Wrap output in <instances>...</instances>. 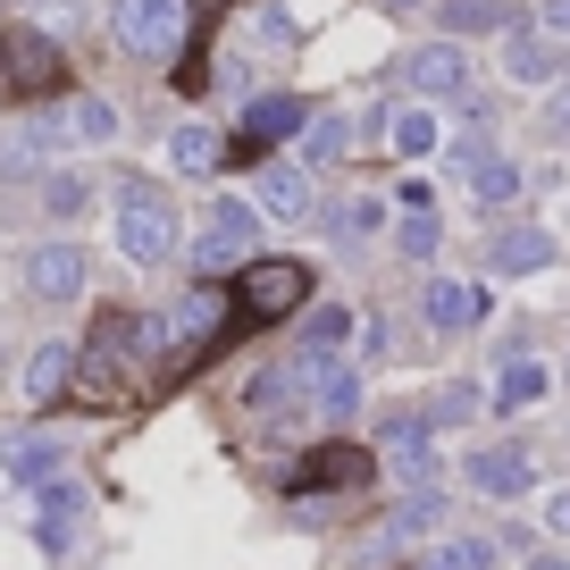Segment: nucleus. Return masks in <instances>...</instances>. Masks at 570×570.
<instances>
[{
    "mask_svg": "<svg viewBox=\"0 0 570 570\" xmlns=\"http://www.w3.org/2000/svg\"><path fill=\"white\" fill-rule=\"evenodd\" d=\"M101 142H118V109L101 101V92H76V101L42 109V118L18 126V151L35 160V151H101Z\"/></svg>",
    "mask_w": 570,
    "mask_h": 570,
    "instance_id": "obj_1",
    "label": "nucleus"
},
{
    "mask_svg": "<svg viewBox=\"0 0 570 570\" xmlns=\"http://www.w3.org/2000/svg\"><path fill=\"white\" fill-rule=\"evenodd\" d=\"M118 252H126L135 268L177 261V210H168L142 177H118Z\"/></svg>",
    "mask_w": 570,
    "mask_h": 570,
    "instance_id": "obj_2",
    "label": "nucleus"
},
{
    "mask_svg": "<svg viewBox=\"0 0 570 570\" xmlns=\"http://www.w3.org/2000/svg\"><path fill=\"white\" fill-rule=\"evenodd\" d=\"M109 35L135 59H168L185 42V0H118V9H109Z\"/></svg>",
    "mask_w": 570,
    "mask_h": 570,
    "instance_id": "obj_3",
    "label": "nucleus"
},
{
    "mask_svg": "<svg viewBox=\"0 0 570 570\" xmlns=\"http://www.w3.org/2000/svg\"><path fill=\"white\" fill-rule=\"evenodd\" d=\"M0 85L26 92V101H35V92H59V85H68V59H59V42L35 35V26H9V35H0Z\"/></svg>",
    "mask_w": 570,
    "mask_h": 570,
    "instance_id": "obj_4",
    "label": "nucleus"
},
{
    "mask_svg": "<svg viewBox=\"0 0 570 570\" xmlns=\"http://www.w3.org/2000/svg\"><path fill=\"white\" fill-rule=\"evenodd\" d=\"M235 303L252 311V320H285V311L311 303V268L303 261H244V277H235Z\"/></svg>",
    "mask_w": 570,
    "mask_h": 570,
    "instance_id": "obj_5",
    "label": "nucleus"
},
{
    "mask_svg": "<svg viewBox=\"0 0 570 570\" xmlns=\"http://www.w3.org/2000/svg\"><path fill=\"white\" fill-rule=\"evenodd\" d=\"M252 244H261V210H252V202H235V194H218L210 210H202L194 261H202V268H227V261H244Z\"/></svg>",
    "mask_w": 570,
    "mask_h": 570,
    "instance_id": "obj_6",
    "label": "nucleus"
},
{
    "mask_svg": "<svg viewBox=\"0 0 570 570\" xmlns=\"http://www.w3.org/2000/svg\"><path fill=\"white\" fill-rule=\"evenodd\" d=\"M403 92L411 101H453V92H470V51L462 42H428V51H403Z\"/></svg>",
    "mask_w": 570,
    "mask_h": 570,
    "instance_id": "obj_7",
    "label": "nucleus"
},
{
    "mask_svg": "<svg viewBox=\"0 0 570 570\" xmlns=\"http://www.w3.org/2000/svg\"><path fill=\"white\" fill-rule=\"evenodd\" d=\"M503 76H512V85H562L570 42H553L546 26H520V35H503Z\"/></svg>",
    "mask_w": 570,
    "mask_h": 570,
    "instance_id": "obj_8",
    "label": "nucleus"
},
{
    "mask_svg": "<svg viewBox=\"0 0 570 570\" xmlns=\"http://www.w3.org/2000/svg\"><path fill=\"white\" fill-rule=\"evenodd\" d=\"M26 294H42V303H76L85 294V244H35L26 252Z\"/></svg>",
    "mask_w": 570,
    "mask_h": 570,
    "instance_id": "obj_9",
    "label": "nucleus"
},
{
    "mask_svg": "<svg viewBox=\"0 0 570 570\" xmlns=\"http://www.w3.org/2000/svg\"><path fill=\"white\" fill-rule=\"evenodd\" d=\"M76 520H85V487L59 470V479H42L35 487V537H42V553H68L76 546Z\"/></svg>",
    "mask_w": 570,
    "mask_h": 570,
    "instance_id": "obj_10",
    "label": "nucleus"
},
{
    "mask_svg": "<svg viewBox=\"0 0 570 570\" xmlns=\"http://www.w3.org/2000/svg\"><path fill=\"white\" fill-rule=\"evenodd\" d=\"M470 487H479L487 503H512V495H529V487H537L529 445H487V453H470Z\"/></svg>",
    "mask_w": 570,
    "mask_h": 570,
    "instance_id": "obj_11",
    "label": "nucleus"
},
{
    "mask_svg": "<svg viewBox=\"0 0 570 570\" xmlns=\"http://www.w3.org/2000/svg\"><path fill=\"white\" fill-rule=\"evenodd\" d=\"M303 126H311V101H294V92H261V101L244 109V126H235V142L261 151V142H294Z\"/></svg>",
    "mask_w": 570,
    "mask_h": 570,
    "instance_id": "obj_12",
    "label": "nucleus"
},
{
    "mask_svg": "<svg viewBox=\"0 0 570 570\" xmlns=\"http://www.w3.org/2000/svg\"><path fill=\"white\" fill-rule=\"evenodd\" d=\"M344 344H353V311H344V303H320L303 327H294V344H285V353L311 361V370H327V361H344Z\"/></svg>",
    "mask_w": 570,
    "mask_h": 570,
    "instance_id": "obj_13",
    "label": "nucleus"
},
{
    "mask_svg": "<svg viewBox=\"0 0 570 570\" xmlns=\"http://www.w3.org/2000/svg\"><path fill=\"white\" fill-rule=\"evenodd\" d=\"M252 185H261V202H252L261 218H311V202H320V194H311V168H303V160H268Z\"/></svg>",
    "mask_w": 570,
    "mask_h": 570,
    "instance_id": "obj_14",
    "label": "nucleus"
},
{
    "mask_svg": "<svg viewBox=\"0 0 570 570\" xmlns=\"http://www.w3.org/2000/svg\"><path fill=\"white\" fill-rule=\"evenodd\" d=\"M420 320L445 327V336H453V327H479V320H487V294H479V285H462V277H428Z\"/></svg>",
    "mask_w": 570,
    "mask_h": 570,
    "instance_id": "obj_15",
    "label": "nucleus"
},
{
    "mask_svg": "<svg viewBox=\"0 0 570 570\" xmlns=\"http://www.w3.org/2000/svg\"><path fill=\"white\" fill-rule=\"evenodd\" d=\"M361 479H370V453L361 445H320L285 487H294V495H320V487H361Z\"/></svg>",
    "mask_w": 570,
    "mask_h": 570,
    "instance_id": "obj_16",
    "label": "nucleus"
},
{
    "mask_svg": "<svg viewBox=\"0 0 570 570\" xmlns=\"http://www.w3.org/2000/svg\"><path fill=\"white\" fill-rule=\"evenodd\" d=\"M0 470L18 487H42V479L68 470V445H59V436H0Z\"/></svg>",
    "mask_w": 570,
    "mask_h": 570,
    "instance_id": "obj_17",
    "label": "nucleus"
},
{
    "mask_svg": "<svg viewBox=\"0 0 570 570\" xmlns=\"http://www.w3.org/2000/svg\"><path fill=\"white\" fill-rule=\"evenodd\" d=\"M386 453H394V479H411V487L436 479V445H428V420H411V411H394V420H386Z\"/></svg>",
    "mask_w": 570,
    "mask_h": 570,
    "instance_id": "obj_18",
    "label": "nucleus"
},
{
    "mask_svg": "<svg viewBox=\"0 0 570 570\" xmlns=\"http://www.w3.org/2000/svg\"><path fill=\"white\" fill-rule=\"evenodd\" d=\"M546 261H553L546 227H503L495 244H487V268H495V277H529V268H546Z\"/></svg>",
    "mask_w": 570,
    "mask_h": 570,
    "instance_id": "obj_19",
    "label": "nucleus"
},
{
    "mask_svg": "<svg viewBox=\"0 0 570 570\" xmlns=\"http://www.w3.org/2000/svg\"><path fill=\"white\" fill-rule=\"evenodd\" d=\"M386 142L403 151V160H428V151L445 142V118H436L428 101H411V109H394V118H386Z\"/></svg>",
    "mask_w": 570,
    "mask_h": 570,
    "instance_id": "obj_20",
    "label": "nucleus"
},
{
    "mask_svg": "<svg viewBox=\"0 0 570 570\" xmlns=\"http://www.w3.org/2000/svg\"><path fill=\"white\" fill-rule=\"evenodd\" d=\"M470 194H479V210L520 202V160H503V151H470Z\"/></svg>",
    "mask_w": 570,
    "mask_h": 570,
    "instance_id": "obj_21",
    "label": "nucleus"
},
{
    "mask_svg": "<svg viewBox=\"0 0 570 570\" xmlns=\"http://www.w3.org/2000/svg\"><path fill=\"white\" fill-rule=\"evenodd\" d=\"M546 386H553L546 361H503V377H495L487 403H495V411H529V403H546Z\"/></svg>",
    "mask_w": 570,
    "mask_h": 570,
    "instance_id": "obj_22",
    "label": "nucleus"
},
{
    "mask_svg": "<svg viewBox=\"0 0 570 570\" xmlns=\"http://www.w3.org/2000/svg\"><path fill=\"white\" fill-rule=\"evenodd\" d=\"M311 403H320V420H353V411H361V370H353V361H327V370H320V386H311Z\"/></svg>",
    "mask_w": 570,
    "mask_h": 570,
    "instance_id": "obj_23",
    "label": "nucleus"
},
{
    "mask_svg": "<svg viewBox=\"0 0 570 570\" xmlns=\"http://www.w3.org/2000/svg\"><path fill=\"white\" fill-rule=\"evenodd\" d=\"M68 377H76V353H68V344H42V353L26 361V403H59Z\"/></svg>",
    "mask_w": 570,
    "mask_h": 570,
    "instance_id": "obj_24",
    "label": "nucleus"
},
{
    "mask_svg": "<svg viewBox=\"0 0 570 570\" xmlns=\"http://www.w3.org/2000/svg\"><path fill=\"white\" fill-rule=\"evenodd\" d=\"M436 520H445V503H436V495H411L403 512H386V529H377V546H370V553H394V546H411V537H428Z\"/></svg>",
    "mask_w": 570,
    "mask_h": 570,
    "instance_id": "obj_25",
    "label": "nucleus"
},
{
    "mask_svg": "<svg viewBox=\"0 0 570 570\" xmlns=\"http://www.w3.org/2000/svg\"><path fill=\"white\" fill-rule=\"evenodd\" d=\"M218 151H227V142H218V126H177V135H168V160H177L185 177H210Z\"/></svg>",
    "mask_w": 570,
    "mask_h": 570,
    "instance_id": "obj_26",
    "label": "nucleus"
},
{
    "mask_svg": "<svg viewBox=\"0 0 570 570\" xmlns=\"http://www.w3.org/2000/svg\"><path fill=\"white\" fill-rule=\"evenodd\" d=\"M42 210L51 218H85L92 210V177L85 168H51V177H42Z\"/></svg>",
    "mask_w": 570,
    "mask_h": 570,
    "instance_id": "obj_27",
    "label": "nucleus"
},
{
    "mask_svg": "<svg viewBox=\"0 0 570 570\" xmlns=\"http://www.w3.org/2000/svg\"><path fill=\"white\" fill-rule=\"evenodd\" d=\"M445 26H453V42L462 35H503L512 9H503V0H445Z\"/></svg>",
    "mask_w": 570,
    "mask_h": 570,
    "instance_id": "obj_28",
    "label": "nucleus"
},
{
    "mask_svg": "<svg viewBox=\"0 0 570 570\" xmlns=\"http://www.w3.org/2000/svg\"><path fill=\"white\" fill-rule=\"evenodd\" d=\"M436 210H411V218H394V252H411V261H428V252H436Z\"/></svg>",
    "mask_w": 570,
    "mask_h": 570,
    "instance_id": "obj_29",
    "label": "nucleus"
},
{
    "mask_svg": "<svg viewBox=\"0 0 570 570\" xmlns=\"http://www.w3.org/2000/svg\"><path fill=\"white\" fill-rule=\"evenodd\" d=\"M303 151H311V160H336V151H353V126H344V118H311Z\"/></svg>",
    "mask_w": 570,
    "mask_h": 570,
    "instance_id": "obj_30",
    "label": "nucleus"
},
{
    "mask_svg": "<svg viewBox=\"0 0 570 570\" xmlns=\"http://www.w3.org/2000/svg\"><path fill=\"white\" fill-rule=\"evenodd\" d=\"M377 227H386V210H377L370 194H361V202H344V210H336V235H344V244H353V235H377Z\"/></svg>",
    "mask_w": 570,
    "mask_h": 570,
    "instance_id": "obj_31",
    "label": "nucleus"
},
{
    "mask_svg": "<svg viewBox=\"0 0 570 570\" xmlns=\"http://www.w3.org/2000/svg\"><path fill=\"white\" fill-rule=\"evenodd\" d=\"M453 553H462V570H495V537H453Z\"/></svg>",
    "mask_w": 570,
    "mask_h": 570,
    "instance_id": "obj_32",
    "label": "nucleus"
},
{
    "mask_svg": "<svg viewBox=\"0 0 570 570\" xmlns=\"http://www.w3.org/2000/svg\"><path fill=\"white\" fill-rule=\"evenodd\" d=\"M470 411H479V394H470V386H445V394H436V420H470Z\"/></svg>",
    "mask_w": 570,
    "mask_h": 570,
    "instance_id": "obj_33",
    "label": "nucleus"
},
{
    "mask_svg": "<svg viewBox=\"0 0 570 570\" xmlns=\"http://www.w3.org/2000/svg\"><path fill=\"white\" fill-rule=\"evenodd\" d=\"M546 126H553V135H570V76H562V85H546Z\"/></svg>",
    "mask_w": 570,
    "mask_h": 570,
    "instance_id": "obj_34",
    "label": "nucleus"
},
{
    "mask_svg": "<svg viewBox=\"0 0 570 570\" xmlns=\"http://www.w3.org/2000/svg\"><path fill=\"white\" fill-rule=\"evenodd\" d=\"M252 26H261V42H294V18H285V9H261Z\"/></svg>",
    "mask_w": 570,
    "mask_h": 570,
    "instance_id": "obj_35",
    "label": "nucleus"
},
{
    "mask_svg": "<svg viewBox=\"0 0 570 570\" xmlns=\"http://www.w3.org/2000/svg\"><path fill=\"white\" fill-rule=\"evenodd\" d=\"M546 529L570 537V487H553V495H546Z\"/></svg>",
    "mask_w": 570,
    "mask_h": 570,
    "instance_id": "obj_36",
    "label": "nucleus"
},
{
    "mask_svg": "<svg viewBox=\"0 0 570 570\" xmlns=\"http://www.w3.org/2000/svg\"><path fill=\"white\" fill-rule=\"evenodd\" d=\"M537 26H546L553 42H570V0H546V18H537Z\"/></svg>",
    "mask_w": 570,
    "mask_h": 570,
    "instance_id": "obj_37",
    "label": "nucleus"
},
{
    "mask_svg": "<svg viewBox=\"0 0 570 570\" xmlns=\"http://www.w3.org/2000/svg\"><path fill=\"white\" fill-rule=\"evenodd\" d=\"M420 570H462V553H453V546H445V553H428V562H420Z\"/></svg>",
    "mask_w": 570,
    "mask_h": 570,
    "instance_id": "obj_38",
    "label": "nucleus"
},
{
    "mask_svg": "<svg viewBox=\"0 0 570 570\" xmlns=\"http://www.w3.org/2000/svg\"><path fill=\"white\" fill-rule=\"evenodd\" d=\"M529 570H570V562H562V553H537V562H529Z\"/></svg>",
    "mask_w": 570,
    "mask_h": 570,
    "instance_id": "obj_39",
    "label": "nucleus"
},
{
    "mask_svg": "<svg viewBox=\"0 0 570 570\" xmlns=\"http://www.w3.org/2000/svg\"><path fill=\"white\" fill-rule=\"evenodd\" d=\"M562 377H570V361H562Z\"/></svg>",
    "mask_w": 570,
    "mask_h": 570,
    "instance_id": "obj_40",
    "label": "nucleus"
}]
</instances>
